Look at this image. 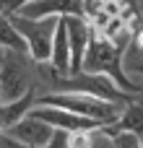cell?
Returning a JSON list of instances; mask_svg holds the SVG:
<instances>
[{"label":"cell","instance_id":"cell-1","mask_svg":"<svg viewBox=\"0 0 143 148\" xmlns=\"http://www.w3.org/2000/svg\"><path fill=\"white\" fill-rule=\"evenodd\" d=\"M128 42H130V39H128ZM128 42H125V44H128ZM125 44H117V42L107 39L104 34L94 31L81 70H86V73H104V75H109L122 91L138 96L143 91H138V88L130 83V78H128L125 70H122V47H125Z\"/></svg>","mask_w":143,"mask_h":148},{"label":"cell","instance_id":"cell-2","mask_svg":"<svg viewBox=\"0 0 143 148\" xmlns=\"http://www.w3.org/2000/svg\"><path fill=\"white\" fill-rule=\"evenodd\" d=\"M36 104H44V107H60V109H68L73 114H81V117H89V120H96L99 125H112L120 114V109L125 104H115V101H104L99 96H91V94H76V91H44L39 94Z\"/></svg>","mask_w":143,"mask_h":148},{"label":"cell","instance_id":"cell-3","mask_svg":"<svg viewBox=\"0 0 143 148\" xmlns=\"http://www.w3.org/2000/svg\"><path fill=\"white\" fill-rule=\"evenodd\" d=\"M34 86H39V81H36V62L31 60V55L29 52L5 49L3 52V65H0V94H3V101L21 99Z\"/></svg>","mask_w":143,"mask_h":148},{"label":"cell","instance_id":"cell-4","mask_svg":"<svg viewBox=\"0 0 143 148\" xmlns=\"http://www.w3.org/2000/svg\"><path fill=\"white\" fill-rule=\"evenodd\" d=\"M13 26L26 42V49L34 62H50L52 55V39L60 18H26V16H10Z\"/></svg>","mask_w":143,"mask_h":148},{"label":"cell","instance_id":"cell-5","mask_svg":"<svg viewBox=\"0 0 143 148\" xmlns=\"http://www.w3.org/2000/svg\"><path fill=\"white\" fill-rule=\"evenodd\" d=\"M31 114H34V117H39V120H44V122H47L52 130H65V133L104 127V125H99L96 120H89V117L73 114V112H68V109H60V107H44V104H34Z\"/></svg>","mask_w":143,"mask_h":148},{"label":"cell","instance_id":"cell-6","mask_svg":"<svg viewBox=\"0 0 143 148\" xmlns=\"http://www.w3.org/2000/svg\"><path fill=\"white\" fill-rule=\"evenodd\" d=\"M16 16L26 18H65V16H83V0H31Z\"/></svg>","mask_w":143,"mask_h":148},{"label":"cell","instance_id":"cell-7","mask_svg":"<svg viewBox=\"0 0 143 148\" xmlns=\"http://www.w3.org/2000/svg\"><path fill=\"white\" fill-rule=\"evenodd\" d=\"M65 26H68V39H70V55H73V73L81 70L89 42L94 36V29L89 23V18L83 16H65Z\"/></svg>","mask_w":143,"mask_h":148},{"label":"cell","instance_id":"cell-8","mask_svg":"<svg viewBox=\"0 0 143 148\" xmlns=\"http://www.w3.org/2000/svg\"><path fill=\"white\" fill-rule=\"evenodd\" d=\"M5 133L13 135V138H18V140H23V143H29V146H34V148H42L50 138H52L55 130H52L44 120H39V117H34V114L29 112L23 120H18L13 127H8Z\"/></svg>","mask_w":143,"mask_h":148},{"label":"cell","instance_id":"cell-9","mask_svg":"<svg viewBox=\"0 0 143 148\" xmlns=\"http://www.w3.org/2000/svg\"><path fill=\"white\" fill-rule=\"evenodd\" d=\"M39 94H44V91H42V86H34V88H31L29 94H23L21 99L3 101V104H0V130H8V127H13L18 120H23V117L34 109V104H36Z\"/></svg>","mask_w":143,"mask_h":148},{"label":"cell","instance_id":"cell-10","mask_svg":"<svg viewBox=\"0 0 143 148\" xmlns=\"http://www.w3.org/2000/svg\"><path fill=\"white\" fill-rule=\"evenodd\" d=\"M104 133H107V135H115V133H133V135L143 138V101H138V99L128 101V104L120 109L117 120H115L112 125H104Z\"/></svg>","mask_w":143,"mask_h":148},{"label":"cell","instance_id":"cell-11","mask_svg":"<svg viewBox=\"0 0 143 148\" xmlns=\"http://www.w3.org/2000/svg\"><path fill=\"white\" fill-rule=\"evenodd\" d=\"M50 65H52V68H55V73H60V75H70V73H73V55H70V39H68L65 18H60V21H57L55 39H52Z\"/></svg>","mask_w":143,"mask_h":148},{"label":"cell","instance_id":"cell-12","mask_svg":"<svg viewBox=\"0 0 143 148\" xmlns=\"http://www.w3.org/2000/svg\"><path fill=\"white\" fill-rule=\"evenodd\" d=\"M122 70L130 78V83L143 91V49L135 44V39L130 36V42L122 47Z\"/></svg>","mask_w":143,"mask_h":148},{"label":"cell","instance_id":"cell-13","mask_svg":"<svg viewBox=\"0 0 143 148\" xmlns=\"http://www.w3.org/2000/svg\"><path fill=\"white\" fill-rule=\"evenodd\" d=\"M0 49H13V52H29L23 36L18 34V29L13 26L10 16L0 13Z\"/></svg>","mask_w":143,"mask_h":148},{"label":"cell","instance_id":"cell-14","mask_svg":"<svg viewBox=\"0 0 143 148\" xmlns=\"http://www.w3.org/2000/svg\"><path fill=\"white\" fill-rule=\"evenodd\" d=\"M96 130H99V127H94V130H76V133H68V148H91Z\"/></svg>","mask_w":143,"mask_h":148},{"label":"cell","instance_id":"cell-15","mask_svg":"<svg viewBox=\"0 0 143 148\" xmlns=\"http://www.w3.org/2000/svg\"><path fill=\"white\" fill-rule=\"evenodd\" d=\"M112 143H115V148H143V138L133 135V133H115Z\"/></svg>","mask_w":143,"mask_h":148},{"label":"cell","instance_id":"cell-16","mask_svg":"<svg viewBox=\"0 0 143 148\" xmlns=\"http://www.w3.org/2000/svg\"><path fill=\"white\" fill-rule=\"evenodd\" d=\"M26 3H31V0H0V13H5V16H16Z\"/></svg>","mask_w":143,"mask_h":148},{"label":"cell","instance_id":"cell-17","mask_svg":"<svg viewBox=\"0 0 143 148\" xmlns=\"http://www.w3.org/2000/svg\"><path fill=\"white\" fill-rule=\"evenodd\" d=\"M42 148H68V133H65V130H55L52 138H50Z\"/></svg>","mask_w":143,"mask_h":148},{"label":"cell","instance_id":"cell-18","mask_svg":"<svg viewBox=\"0 0 143 148\" xmlns=\"http://www.w3.org/2000/svg\"><path fill=\"white\" fill-rule=\"evenodd\" d=\"M0 148H34V146H29V143H23L18 138L8 135L5 130H0Z\"/></svg>","mask_w":143,"mask_h":148},{"label":"cell","instance_id":"cell-19","mask_svg":"<svg viewBox=\"0 0 143 148\" xmlns=\"http://www.w3.org/2000/svg\"><path fill=\"white\" fill-rule=\"evenodd\" d=\"M91 148H115V143H112V135H107V133H104V127H99V130H96V135H94V143H91Z\"/></svg>","mask_w":143,"mask_h":148},{"label":"cell","instance_id":"cell-20","mask_svg":"<svg viewBox=\"0 0 143 148\" xmlns=\"http://www.w3.org/2000/svg\"><path fill=\"white\" fill-rule=\"evenodd\" d=\"M133 39H135V44L143 49V23H138V26H135V31H133Z\"/></svg>","mask_w":143,"mask_h":148},{"label":"cell","instance_id":"cell-21","mask_svg":"<svg viewBox=\"0 0 143 148\" xmlns=\"http://www.w3.org/2000/svg\"><path fill=\"white\" fill-rule=\"evenodd\" d=\"M138 10H141V16H143V0H138Z\"/></svg>","mask_w":143,"mask_h":148},{"label":"cell","instance_id":"cell-22","mask_svg":"<svg viewBox=\"0 0 143 148\" xmlns=\"http://www.w3.org/2000/svg\"><path fill=\"white\" fill-rule=\"evenodd\" d=\"M3 52H5V49H0V65H3Z\"/></svg>","mask_w":143,"mask_h":148},{"label":"cell","instance_id":"cell-23","mask_svg":"<svg viewBox=\"0 0 143 148\" xmlns=\"http://www.w3.org/2000/svg\"><path fill=\"white\" fill-rule=\"evenodd\" d=\"M0 104H3V94H0Z\"/></svg>","mask_w":143,"mask_h":148}]
</instances>
